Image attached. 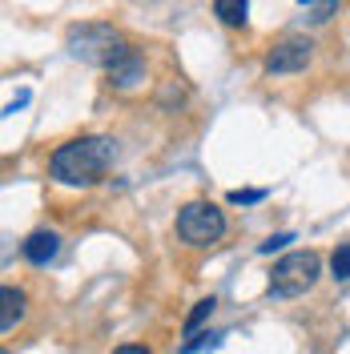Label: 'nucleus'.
I'll list each match as a JSON object with an SVG mask.
<instances>
[{
    "mask_svg": "<svg viewBox=\"0 0 350 354\" xmlns=\"http://www.w3.org/2000/svg\"><path fill=\"white\" fill-rule=\"evenodd\" d=\"M334 8H338V0H322V4H318V8L310 12V24H322V21H330V12H334Z\"/></svg>",
    "mask_w": 350,
    "mask_h": 354,
    "instance_id": "12",
    "label": "nucleus"
},
{
    "mask_svg": "<svg viewBox=\"0 0 350 354\" xmlns=\"http://www.w3.org/2000/svg\"><path fill=\"white\" fill-rule=\"evenodd\" d=\"M318 254L314 250H294V254H286L282 262H274L270 270V294L274 298H298V294H306L314 282H318Z\"/></svg>",
    "mask_w": 350,
    "mask_h": 354,
    "instance_id": "3",
    "label": "nucleus"
},
{
    "mask_svg": "<svg viewBox=\"0 0 350 354\" xmlns=\"http://www.w3.org/2000/svg\"><path fill=\"white\" fill-rule=\"evenodd\" d=\"M21 250H24V258H28L33 266H48L57 254H61V238H57L53 230H37V234L24 238Z\"/></svg>",
    "mask_w": 350,
    "mask_h": 354,
    "instance_id": "6",
    "label": "nucleus"
},
{
    "mask_svg": "<svg viewBox=\"0 0 350 354\" xmlns=\"http://www.w3.org/2000/svg\"><path fill=\"white\" fill-rule=\"evenodd\" d=\"M113 157H117L113 137H77V141H65L53 153L48 169L61 185H93V181H101L109 174Z\"/></svg>",
    "mask_w": 350,
    "mask_h": 354,
    "instance_id": "1",
    "label": "nucleus"
},
{
    "mask_svg": "<svg viewBox=\"0 0 350 354\" xmlns=\"http://www.w3.org/2000/svg\"><path fill=\"white\" fill-rule=\"evenodd\" d=\"M310 48H314V44H310L306 37H286V41H278L266 53V73H270V77L302 73V68L310 65Z\"/></svg>",
    "mask_w": 350,
    "mask_h": 354,
    "instance_id": "5",
    "label": "nucleus"
},
{
    "mask_svg": "<svg viewBox=\"0 0 350 354\" xmlns=\"http://www.w3.org/2000/svg\"><path fill=\"white\" fill-rule=\"evenodd\" d=\"M109 77H113V85L133 88L141 77H145V65H141V57H137V53H129V57H121V61L109 68Z\"/></svg>",
    "mask_w": 350,
    "mask_h": 354,
    "instance_id": "8",
    "label": "nucleus"
},
{
    "mask_svg": "<svg viewBox=\"0 0 350 354\" xmlns=\"http://www.w3.org/2000/svg\"><path fill=\"white\" fill-rule=\"evenodd\" d=\"M266 194L262 189H234V194H230V201H234V205H246V201H262Z\"/></svg>",
    "mask_w": 350,
    "mask_h": 354,
    "instance_id": "13",
    "label": "nucleus"
},
{
    "mask_svg": "<svg viewBox=\"0 0 350 354\" xmlns=\"http://www.w3.org/2000/svg\"><path fill=\"white\" fill-rule=\"evenodd\" d=\"M0 302H4V306H0V330L8 334L24 318V290L4 286V290H0Z\"/></svg>",
    "mask_w": 350,
    "mask_h": 354,
    "instance_id": "7",
    "label": "nucleus"
},
{
    "mask_svg": "<svg viewBox=\"0 0 350 354\" xmlns=\"http://www.w3.org/2000/svg\"><path fill=\"white\" fill-rule=\"evenodd\" d=\"M302 4H310V0H302Z\"/></svg>",
    "mask_w": 350,
    "mask_h": 354,
    "instance_id": "16",
    "label": "nucleus"
},
{
    "mask_svg": "<svg viewBox=\"0 0 350 354\" xmlns=\"http://www.w3.org/2000/svg\"><path fill=\"white\" fill-rule=\"evenodd\" d=\"M246 12H250V0H214V17L230 28H241Z\"/></svg>",
    "mask_w": 350,
    "mask_h": 354,
    "instance_id": "9",
    "label": "nucleus"
},
{
    "mask_svg": "<svg viewBox=\"0 0 350 354\" xmlns=\"http://www.w3.org/2000/svg\"><path fill=\"white\" fill-rule=\"evenodd\" d=\"M68 53L81 57V61H89V65L113 68L121 57H129L133 48L117 28H109V24H81V28L68 32Z\"/></svg>",
    "mask_w": 350,
    "mask_h": 354,
    "instance_id": "2",
    "label": "nucleus"
},
{
    "mask_svg": "<svg viewBox=\"0 0 350 354\" xmlns=\"http://www.w3.org/2000/svg\"><path fill=\"white\" fill-rule=\"evenodd\" d=\"M4 354H8V351H4Z\"/></svg>",
    "mask_w": 350,
    "mask_h": 354,
    "instance_id": "17",
    "label": "nucleus"
},
{
    "mask_svg": "<svg viewBox=\"0 0 350 354\" xmlns=\"http://www.w3.org/2000/svg\"><path fill=\"white\" fill-rule=\"evenodd\" d=\"M214 306H218V302H214V298H201V302H197V306H194V314H190V318H185V334H194L197 326H201V322H205V318H210V314H214Z\"/></svg>",
    "mask_w": 350,
    "mask_h": 354,
    "instance_id": "11",
    "label": "nucleus"
},
{
    "mask_svg": "<svg viewBox=\"0 0 350 354\" xmlns=\"http://www.w3.org/2000/svg\"><path fill=\"white\" fill-rule=\"evenodd\" d=\"M330 274L342 278V282H350V245H338V250L330 254Z\"/></svg>",
    "mask_w": 350,
    "mask_h": 354,
    "instance_id": "10",
    "label": "nucleus"
},
{
    "mask_svg": "<svg viewBox=\"0 0 350 354\" xmlns=\"http://www.w3.org/2000/svg\"><path fill=\"white\" fill-rule=\"evenodd\" d=\"M286 242H294L290 234H278V238H270V242H262V254H274V250H282Z\"/></svg>",
    "mask_w": 350,
    "mask_h": 354,
    "instance_id": "14",
    "label": "nucleus"
},
{
    "mask_svg": "<svg viewBox=\"0 0 350 354\" xmlns=\"http://www.w3.org/2000/svg\"><path fill=\"white\" fill-rule=\"evenodd\" d=\"M225 234V214L214 201H190L177 209V238L185 245H214Z\"/></svg>",
    "mask_w": 350,
    "mask_h": 354,
    "instance_id": "4",
    "label": "nucleus"
},
{
    "mask_svg": "<svg viewBox=\"0 0 350 354\" xmlns=\"http://www.w3.org/2000/svg\"><path fill=\"white\" fill-rule=\"evenodd\" d=\"M113 354H149V346H141V342H125V346H117Z\"/></svg>",
    "mask_w": 350,
    "mask_h": 354,
    "instance_id": "15",
    "label": "nucleus"
}]
</instances>
